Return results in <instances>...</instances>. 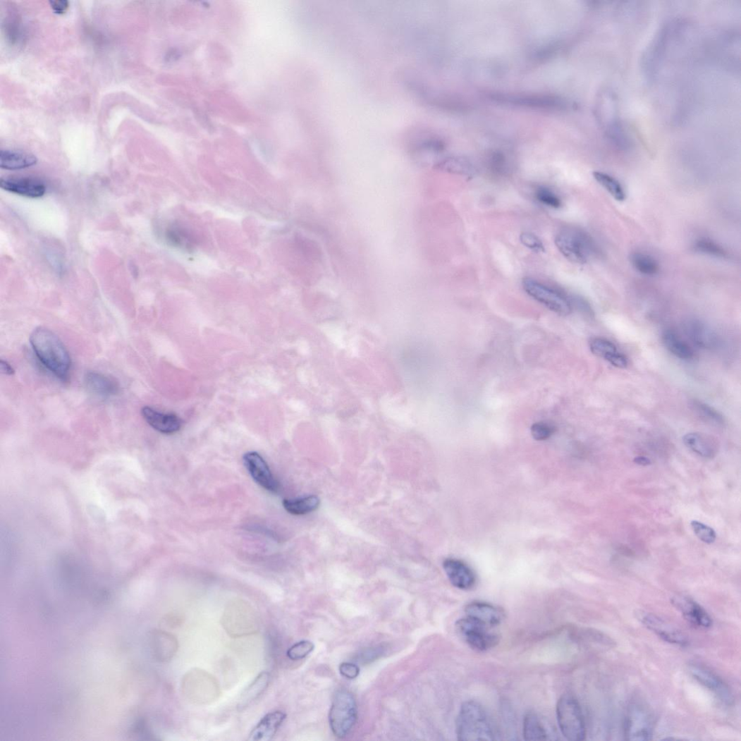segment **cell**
I'll use <instances>...</instances> for the list:
<instances>
[{
    "label": "cell",
    "mask_w": 741,
    "mask_h": 741,
    "mask_svg": "<svg viewBox=\"0 0 741 741\" xmlns=\"http://www.w3.org/2000/svg\"><path fill=\"white\" fill-rule=\"evenodd\" d=\"M30 343L43 366L60 379L66 380L71 368V359L59 337L47 328L39 327L31 335Z\"/></svg>",
    "instance_id": "1"
},
{
    "label": "cell",
    "mask_w": 741,
    "mask_h": 741,
    "mask_svg": "<svg viewBox=\"0 0 741 741\" xmlns=\"http://www.w3.org/2000/svg\"><path fill=\"white\" fill-rule=\"evenodd\" d=\"M456 735L461 741L495 740L496 733L484 708L467 701L460 706L456 720Z\"/></svg>",
    "instance_id": "2"
},
{
    "label": "cell",
    "mask_w": 741,
    "mask_h": 741,
    "mask_svg": "<svg viewBox=\"0 0 741 741\" xmlns=\"http://www.w3.org/2000/svg\"><path fill=\"white\" fill-rule=\"evenodd\" d=\"M556 244L567 259L576 264H585L591 257L599 253L598 246L592 236L579 229L561 231L556 238Z\"/></svg>",
    "instance_id": "3"
},
{
    "label": "cell",
    "mask_w": 741,
    "mask_h": 741,
    "mask_svg": "<svg viewBox=\"0 0 741 741\" xmlns=\"http://www.w3.org/2000/svg\"><path fill=\"white\" fill-rule=\"evenodd\" d=\"M556 715L561 732L568 740L586 739L585 720L577 699L568 694L562 696L557 704Z\"/></svg>",
    "instance_id": "4"
},
{
    "label": "cell",
    "mask_w": 741,
    "mask_h": 741,
    "mask_svg": "<svg viewBox=\"0 0 741 741\" xmlns=\"http://www.w3.org/2000/svg\"><path fill=\"white\" fill-rule=\"evenodd\" d=\"M654 731V718L649 706L639 699L628 704L624 721V736L627 740H649Z\"/></svg>",
    "instance_id": "5"
},
{
    "label": "cell",
    "mask_w": 741,
    "mask_h": 741,
    "mask_svg": "<svg viewBox=\"0 0 741 741\" xmlns=\"http://www.w3.org/2000/svg\"><path fill=\"white\" fill-rule=\"evenodd\" d=\"M356 720L357 705L354 697L345 690L338 692L329 711V721L332 732L336 737L343 738L352 730Z\"/></svg>",
    "instance_id": "6"
},
{
    "label": "cell",
    "mask_w": 741,
    "mask_h": 741,
    "mask_svg": "<svg viewBox=\"0 0 741 741\" xmlns=\"http://www.w3.org/2000/svg\"><path fill=\"white\" fill-rule=\"evenodd\" d=\"M455 627L465 643L475 651H486L499 643L498 636L491 632V627L469 616L458 620Z\"/></svg>",
    "instance_id": "7"
},
{
    "label": "cell",
    "mask_w": 741,
    "mask_h": 741,
    "mask_svg": "<svg viewBox=\"0 0 741 741\" xmlns=\"http://www.w3.org/2000/svg\"><path fill=\"white\" fill-rule=\"evenodd\" d=\"M523 287L531 297L556 314L567 316L571 313L572 308L571 302L558 291L532 278H525L523 281Z\"/></svg>",
    "instance_id": "8"
},
{
    "label": "cell",
    "mask_w": 741,
    "mask_h": 741,
    "mask_svg": "<svg viewBox=\"0 0 741 741\" xmlns=\"http://www.w3.org/2000/svg\"><path fill=\"white\" fill-rule=\"evenodd\" d=\"M639 620L659 638L670 644L685 647L689 645V639L681 630L654 614L641 612Z\"/></svg>",
    "instance_id": "9"
},
{
    "label": "cell",
    "mask_w": 741,
    "mask_h": 741,
    "mask_svg": "<svg viewBox=\"0 0 741 741\" xmlns=\"http://www.w3.org/2000/svg\"><path fill=\"white\" fill-rule=\"evenodd\" d=\"M243 460L245 469L257 484L272 493L279 491V482L274 477L268 464L260 454L249 452L243 455Z\"/></svg>",
    "instance_id": "10"
},
{
    "label": "cell",
    "mask_w": 741,
    "mask_h": 741,
    "mask_svg": "<svg viewBox=\"0 0 741 741\" xmlns=\"http://www.w3.org/2000/svg\"><path fill=\"white\" fill-rule=\"evenodd\" d=\"M672 605L692 625L707 629L712 625V619L709 613L693 599L677 595L671 599Z\"/></svg>",
    "instance_id": "11"
},
{
    "label": "cell",
    "mask_w": 741,
    "mask_h": 741,
    "mask_svg": "<svg viewBox=\"0 0 741 741\" xmlns=\"http://www.w3.org/2000/svg\"><path fill=\"white\" fill-rule=\"evenodd\" d=\"M690 673L708 690L718 696L722 701L730 703L733 697L727 684L715 673L698 664H691Z\"/></svg>",
    "instance_id": "12"
},
{
    "label": "cell",
    "mask_w": 741,
    "mask_h": 741,
    "mask_svg": "<svg viewBox=\"0 0 741 741\" xmlns=\"http://www.w3.org/2000/svg\"><path fill=\"white\" fill-rule=\"evenodd\" d=\"M685 333L697 346L703 349H713L718 345V337L715 331L698 319H690L683 324Z\"/></svg>",
    "instance_id": "13"
},
{
    "label": "cell",
    "mask_w": 741,
    "mask_h": 741,
    "mask_svg": "<svg viewBox=\"0 0 741 741\" xmlns=\"http://www.w3.org/2000/svg\"><path fill=\"white\" fill-rule=\"evenodd\" d=\"M466 616L474 618L489 627L499 625L505 619L504 611L492 604L474 601L465 608Z\"/></svg>",
    "instance_id": "14"
},
{
    "label": "cell",
    "mask_w": 741,
    "mask_h": 741,
    "mask_svg": "<svg viewBox=\"0 0 741 741\" xmlns=\"http://www.w3.org/2000/svg\"><path fill=\"white\" fill-rule=\"evenodd\" d=\"M443 568L453 586L461 590H470L476 584L477 577L474 571L463 562L455 559H447Z\"/></svg>",
    "instance_id": "15"
},
{
    "label": "cell",
    "mask_w": 741,
    "mask_h": 741,
    "mask_svg": "<svg viewBox=\"0 0 741 741\" xmlns=\"http://www.w3.org/2000/svg\"><path fill=\"white\" fill-rule=\"evenodd\" d=\"M0 186L11 193L30 198H39L46 192V186L42 181L30 178H2Z\"/></svg>",
    "instance_id": "16"
},
{
    "label": "cell",
    "mask_w": 741,
    "mask_h": 741,
    "mask_svg": "<svg viewBox=\"0 0 741 741\" xmlns=\"http://www.w3.org/2000/svg\"><path fill=\"white\" fill-rule=\"evenodd\" d=\"M142 415L153 429L162 434H174L178 431L183 425V421L176 415L163 414L151 407H144Z\"/></svg>",
    "instance_id": "17"
},
{
    "label": "cell",
    "mask_w": 741,
    "mask_h": 741,
    "mask_svg": "<svg viewBox=\"0 0 741 741\" xmlns=\"http://www.w3.org/2000/svg\"><path fill=\"white\" fill-rule=\"evenodd\" d=\"M286 719V715L281 711L267 714L252 730L248 740L251 741L271 740Z\"/></svg>",
    "instance_id": "18"
},
{
    "label": "cell",
    "mask_w": 741,
    "mask_h": 741,
    "mask_svg": "<svg viewBox=\"0 0 741 741\" xmlns=\"http://www.w3.org/2000/svg\"><path fill=\"white\" fill-rule=\"evenodd\" d=\"M592 353L602 358L615 367L625 369L628 365L626 357L620 353L612 342L605 338H594L590 341Z\"/></svg>",
    "instance_id": "19"
},
{
    "label": "cell",
    "mask_w": 741,
    "mask_h": 741,
    "mask_svg": "<svg viewBox=\"0 0 741 741\" xmlns=\"http://www.w3.org/2000/svg\"><path fill=\"white\" fill-rule=\"evenodd\" d=\"M686 447L699 455L713 458L718 452V443L712 436L699 433L686 434L682 438Z\"/></svg>",
    "instance_id": "20"
},
{
    "label": "cell",
    "mask_w": 741,
    "mask_h": 741,
    "mask_svg": "<svg viewBox=\"0 0 741 741\" xmlns=\"http://www.w3.org/2000/svg\"><path fill=\"white\" fill-rule=\"evenodd\" d=\"M85 381L90 392L102 397H111L119 392L118 383L113 378L101 373L88 372Z\"/></svg>",
    "instance_id": "21"
},
{
    "label": "cell",
    "mask_w": 741,
    "mask_h": 741,
    "mask_svg": "<svg viewBox=\"0 0 741 741\" xmlns=\"http://www.w3.org/2000/svg\"><path fill=\"white\" fill-rule=\"evenodd\" d=\"M37 157L31 154L20 151H0V167L8 171L25 169L35 166Z\"/></svg>",
    "instance_id": "22"
},
{
    "label": "cell",
    "mask_w": 741,
    "mask_h": 741,
    "mask_svg": "<svg viewBox=\"0 0 741 741\" xmlns=\"http://www.w3.org/2000/svg\"><path fill=\"white\" fill-rule=\"evenodd\" d=\"M523 735L526 740H552L541 718L534 711L526 714L523 723Z\"/></svg>",
    "instance_id": "23"
},
{
    "label": "cell",
    "mask_w": 741,
    "mask_h": 741,
    "mask_svg": "<svg viewBox=\"0 0 741 741\" xmlns=\"http://www.w3.org/2000/svg\"><path fill=\"white\" fill-rule=\"evenodd\" d=\"M663 341L666 348L677 358L682 360H691L694 358V351L692 346L671 329L664 332Z\"/></svg>",
    "instance_id": "24"
},
{
    "label": "cell",
    "mask_w": 741,
    "mask_h": 741,
    "mask_svg": "<svg viewBox=\"0 0 741 741\" xmlns=\"http://www.w3.org/2000/svg\"><path fill=\"white\" fill-rule=\"evenodd\" d=\"M320 500L317 496H310L295 499H286L283 502L285 510L295 515L310 513L318 509Z\"/></svg>",
    "instance_id": "25"
},
{
    "label": "cell",
    "mask_w": 741,
    "mask_h": 741,
    "mask_svg": "<svg viewBox=\"0 0 741 741\" xmlns=\"http://www.w3.org/2000/svg\"><path fill=\"white\" fill-rule=\"evenodd\" d=\"M269 680V676L267 673H260L243 694L238 707L240 709L245 707L256 699L267 687Z\"/></svg>",
    "instance_id": "26"
},
{
    "label": "cell",
    "mask_w": 741,
    "mask_h": 741,
    "mask_svg": "<svg viewBox=\"0 0 741 741\" xmlns=\"http://www.w3.org/2000/svg\"><path fill=\"white\" fill-rule=\"evenodd\" d=\"M631 264L640 273L647 276H654L660 271V265L651 256L635 252L630 255Z\"/></svg>",
    "instance_id": "27"
},
{
    "label": "cell",
    "mask_w": 741,
    "mask_h": 741,
    "mask_svg": "<svg viewBox=\"0 0 741 741\" xmlns=\"http://www.w3.org/2000/svg\"><path fill=\"white\" fill-rule=\"evenodd\" d=\"M594 179L605 188L608 193L617 201L623 202L625 200V190L620 183L613 176L606 173L595 171L593 173Z\"/></svg>",
    "instance_id": "28"
},
{
    "label": "cell",
    "mask_w": 741,
    "mask_h": 741,
    "mask_svg": "<svg viewBox=\"0 0 741 741\" xmlns=\"http://www.w3.org/2000/svg\"><path fill=\"white\" fill-rule=\"evenodd\" d=\"M694 249L697 252L717 258H729V253L718 243L708 239L700 238L695 242Z\"/></svg>",
    "instance_id": "29"
},
{
    "label": "cell",
    "mask_w": 741,
    "mask_h": 741,
    "mask_svg": "<svg viewBox=\"0 0 741 741\" xmlns=\"http://www.w3.org/2000/svg\"><path fill=\"white\" fill-rule=\"evenodd\" d=\"M168 240L173 245L190 250L194 247L193 237L184 228L178 226L170 228L166 233Z\"/></svg>",
    "instance_id": "30"
},
{
    "label": "cell",
    "mask_w": 741,
    "mask_h": 741,
    "mask_svg": "<svg viewBox=\"0 0 741 741\" xmlns=\"http://www.w3.org/2000/svg\"><path fill=\"white\" fill-rule=\"evenodd\" d=\"M692 408L695 412L704 420L716 425L725 423L723 417L715 408L699 400H694Z\"/></svg>",
    "instance_id": "31"
},
{
    "label": "cell",
    "mask_w": 741,
    "mask_h": 741,
    "mask_svg": "<svg viewBox=\"0 0 741 741\" xmlns=\"http://www.w3.org/2000/svg\"><path fill=\"white\" fill-rule=\"evenodd\" d=\"M441 166L450 172L461 175L472 176L474 172L472 164L461 159H448L443 162Z\"/></svg>",
    "instance_id": "32"
},
{
    "label": "cell",
    "mask_w": 741,
    "mask_h": 741,
    "mask_svg": "<svg viewBox=\"0 0 741 741\" xmlns=\"http://www.w3.org/2000/svg\"><path fill=\"white\" fill-rule=\"evenodd\" d=\"M535 197L540 203L551 208L558 209L562 205L561 199L548 188L542 186L537 188L535 191Z\"/></svg>",
    "instance_id": "33"
},
{
    "label": "cell",
    "mask_w": 741,
    "mask_h": 741,
    "mask_svg": "<svg viewBox=\"0 0 741 741\" xmlns=\"http://www.w3.org/2000/svg\"><path fill=\"white\" fill-rule=\"evenodd\" d=\"M314 649V644L310 641H301L292 646L287 655L292 661H300L307 657Z\"/></svg>",
    "instance_id": "34"
},
{
    "label": "cell",
    "mask_w": 741,
    "mask_h": 741,
    "mask_svg": "<svg viewBox=\"0 0 741 741\" xmlns=\"http://www.w3.org/2000/svg\"><path fill=\"white\" fill-rule=\"evenodd\" d=\"M691 526L696 536L703 542L712 544L716 540V533L712 528L697 520H693Z\"/></svg>",
    "instance_id": "35"
},
{
    "label": "cell",
    "mask_w": 741,
    "mask_h": 741,
    "mask_svg": "<svg viewBox=\"0 0 741 741\" xmlns=\"http://www.w3.org/2000/svg\"><path fill=\"white\" fill-rule=\"evenodd\" d=\"M556 431V428L548 423L538 422L532 425L531 433L534 440L544 441L550 438Z\"/></svg>",
    "instance_id": "36"
},
{
    "label": "cell",
    "mask_w": 741,
    "mask_h": 741,
    "mask_svg": "<svg viewBox=\"0 0 741 741\" xmlns=\"http://www.w3.org/2000/svg\"><path fill=\"white\" fill-rule=\"evenodd\" d=\"M521 243L527 248L537 252H544V245L540 239L532 233H524L520 237Z\"/></svg>",
    "instance_id": "37"
},
{
    "label": "cell",
    "mask_w": 741,
    "mask_h": 741,
    "mask_svg": "<svg viewBox=\"0 0 741 741\" xmlns=\"http://www.w3.org/2000/svg\"><path fill=\"white\" fill-rule=\"evenodd\" d=\"M571 305L572 304L576 308H577L582 313L585 314L588 317H594V312L588 303V302L581 297H575L572 298Z\"/></svg>",
    "instance_id": "38"
},
{
    "label": "cell",
    "mask_w": 741,
    "mask_h": 741,
    "mask_svg": "<svg viewBox=\"0 0 741 741\" xmlns=\"http://www.w3.org/2000/svg\"><path fill=\"white\" fill-rule=\"evenodd\" d=\"M339 670L341 675L348 679H354L358 677L360 672L358 666L350 663H342Z\"/></svg>",
    "instance_id": "39"
},
{
    "label": "cell",
    "mask_w": 741,
    "mask_h": 741,
    "mask_svg": "<svg viewBox=\"0 0 741 741\" xmlns=\"http://www.w3.org/2000/svg\"><path fill=\"white\" fill-rule=\"evenodd\" d=\"M49 4L52 10L59 14H63L69 7L67 0H51Z\"/></svg>",
    "instance_id": "40"
},
{
    "label": "cell",
    "mask_w": 741,
    "mask_h": 741,
    "mask_svg": "<svg viewBox=\"0 0 741 741\" xmlns=\"http://www.w3.org/2000/svg\"><path fill=\"white\" fill-rule=\"evenodd\" d=\"M0 367H1V372L6 375H13L15 370L13 367L7 362L4 360L0 362Z\"/></svg>",
    "instance_id": "41"
},
{
    "label": "cell",
    "mask_w": 741,
    "mask_h": 741,
    "mask_svg": "<svg viewBox=\"0 0 741 741\" xmlns=\"http://www.w3.org/2000/svg\"><path fill=\"white\" fill-rule=\"evenodd\" d=\"M635 462L641 465H649L651 464V460L649 458L643 456L635 458Z\"/></svg>",
    "instance_id": "42"
}]
</instances>
